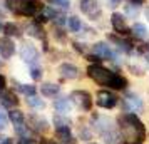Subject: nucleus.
Segmentation results:
<instances>
[{
	"instance_id": "obj_18",
	"label": "nucleus",
	"mask_w": 149,
	"mask_h": 144,
	"mask_svg": "<svg viewBox=\"0 0 149 144\" xmlns=\"http://www.w3.org/2000/svg\"><path fill=\"white\" fill-rule=\"evenodd\" d=\"M25 32H27L30 37H35V39H44L45 37V32L42 25H39V22H34V24H29L25 27Z\"/></svg>"
},
{
	"instance_id": "obj_16",
	"label": "nucleus",
	"mask_w": 149,
	"mask_h": 144,
	"mask_svg": "<svg viewBox=\"0 0 149 144\" xmlns=\"http://www.w3.org/2000/svg\"><path fill=\"white\" fill-rule=\"evenodd\" d=\"M30 122H32V126H34V129L39 131V132H45V131H49V121L47 119H44L42 116L32 114V116H30Z\"/></svg>"
},
{
	"instance_id": "obj_35",
	"label": "nucleus",
	"mask_w": 149,
	"mask_h": 144,
	"mask_svg": "<svg viewBox=\"0 0 149 144\" xmlns=\"http://www.w3.org/2000/svg\"><path fill=\"white\" fill-rule=\"evenodd\" d=\"M0 144H12V139H8V137H0Z\"/></svg>"
},
{
	"instance_id": "obj_29",
	"label": "nucleus",
	"mask_w": 149,
	"mask_h": 144,
	"mask_svg": "<svg viewBox=\"0 0 149 144\" xmlns=\"http://www.w3.org/2000/svg\"><path fill=\"white\" fill-rule=\"evenodd\" d=\"M126 14L132 15V17H137V14H139V5H136V3L126 5Z\"/></svg>"
},
{
	"instance_id": "obj_2",
	"label": "nucleus",
	"mask_w": 149,
	"mask_h": 144,
	"mask_svg": "<svg viewBox=\"0 0 149 144\" xmlns=\"http://www.w3.org/2000/svg\"><path fill=\"white\" fill-rule=\"evenodd\" d=\"M8 8L22 17H34L37 14V3L34 0H5Z\"/></svg>"
},
{
	"instance_id": "obj_15",
	"label": "nucleus",
	"mask_w": 149,
	"mask_h": 144,
	"mask_svg": "<svg viewBox=\"0 0 149 144\" xmlns=\"http://www.w3.org/2000/svg\"><path fill=\"white\" fill-rule=\"evenodd\" d=\"M109 40L114 42L116 47L119 49V50H122V52H126V54H129L132 50V44L127 39H122V37H117V35H109Z\"/></svg>"
},
{
	"instance_id": "obj_14",
	"label": "nucleus",
	"mask_w": 149,
	"mask_h": 144,
	"mask_svg": "<svg viewBox=\"0 0 149 144\" xmlns=\"http://www.w3.org/2000/svg\"><path fill=\"white\" fill-rule=\"evenodd\" d=\"M0 104L8 107V109H12V107H15L19 104V99H17V96H15L12 90H3L0 94Z\"/></svg>"
},
{
	"instance_id": "obj_8",
	"label": "nucleus",
	"mask_w": 149,
	"mask_h": 144,
	"mask_svg": "<svg viewBox=\"0 0 149 144\" xmlns=\"http://www.w3.org/2000/svg\"><path fill=\"white\" fill-rule=\"evenodd\" d=\"M111 24H112V29H114L119 35H127L129 32H131V27L127 25V22H126V19H124V15L117 14V12L112 14V17H111Z\"/></svg>"
},
{
	"instance_id": "obj_4",
	"label": "nucleus",
	"mask_w": 149,
	"mask_h": 144,
	"mask_svg": "<svg viewBox=\"0 0 149 144\" xmlns=\"http://www.w3.org/2000/svg\"><path fill=\"white\" fill-rule=\"evenodd\" d=\"M81 12L84 15H87L91 20H97L102 15V7L99 3V0H81Z\"/></svg>"
},
{
	"instance_id": "obj_13",
	"label": "nucleus",
	"mask_w": 149,
	"mask_h": 144,
	"mask_svg": "<svg viewBox=\"0 0 149 144\" xmlns=\"http://www.w3.org/2000/svg\"><path fill=\"white\" fill-rule=\"evenodd\" d=\"M55 136L61 143H69L74 144V137H72V132H70V127L69 126H55Z\"/></svg>"
},
{
	"instance_id": "obj_24",
	"label": "nucleus",
	"mask_w": 149,
	"mask_h": 144,
	"mask_svg": "<svg viewBox=\"0 0 149 144\" xmlns=\"http://www.w3.org/2000/svg\"><path fill=\"white\" fill-rule=\"evenodd\" d=\"M3 32H5V35H7V37H10V35H12V37H19V35H20V29L17 27L15 24L8 22V24H5V25H3Z\"/></svg>"
},
{
	"instance_id": "obj_30",
	"label": "nucleus",
	"mask_w": 149,
	"mask_h": 144,
	"mask_svg": "<svg viewBox=\"0 0 149 144\" xmlns=\"http://www.w3.org/2000/svg\"><path fill=\"white\" fill-rule=\"evenodd\" d=\"M7 126H8V116L3 111H0V131H5Z\"/></svg>"
},
{
	"instance_id": "obj_26",
	"label": "nucleus",
	"mask_w": 149,
	"mask_h": 144,
	"mask_svg": "<svg viewBox=\"0 0 149 144\" xmlns=\"http://www.w3.org/2000/svg\"><path fill=\"white\" fill-rule=\"evenodd\" d=\"M27 102H29V106L30 107H34V109H45V101H42V99H39V97H35V96H30L27 99Z\"/></svg>"
},
{
	"instance_id": "obj_36",
	"label": "nucleus",
	"mask_w": 149,
	"mask_h": 144,
	"mask_svg": "<svg viewBox=\"0 0 149 144\" xmlns=\"http://www.w3.org/2000/svg\"><path fill=\"white\" fill-rule=\"evenodd\" d=\"M49 2H50V3H54V5H59V3H61V0H49Z\"/></svg>"
},
{
	"instance_id": "obj_37",
	"label": "nucleus",
	"mask_w": 149,
	"mask_h": 144,
	"mask_svg": "<svg viewBox=\"0 0 149 144\" xmlns=\"http://www.w3.org/2000/svg\"><path fill=\"white\" fill-rule=\"evenodd\" d=\"M146 17H148V20H149V7L146 8Z\"/></svg>"
},
{
	"instance_id": "obj_17",
	"label": "nucleus",
	"mask_w": 149,
	"mask_h": 144,
	"mask_svg": "<svg viewBox=\"0 0 149 144\" xmlns=\"http://www.w3.org/2000/svg\"><path fill=\"white\" fill-rule=\"evenodd\" d=\"M54 107L59 114H67V112H70V109H72V102H70V99L61 97V99H55Z\"/></svg>"
},
{
	"instance_id": "obj_1",
	"label": "nucleus",
	"mask_w": 149,
	"mask_h": 144,
	"mask_svg": "<svg viewBox=\"0 0 149 144\" xmlns=\"http://www.w3.org/2000/svg\"><path fill=\"white\" fill-rule=\"evenodd\" d=\"M119 129L121 136L127 139V143H139L146 139V126L136 114H122L119 117Z\"/></svg>"
},
{
	"instance_id": "obj_12",
	"label": "nucleus",
	"mask_w": 149,
	"mask_h": 144,
	"mask_svg": "<svg viewBox=\"0 0 149 144\" xmlns=\"http://www.w3.org/2000/svg\"><path fill=\"white\" fill-rule=\"evenodd\" d=\"M15 52V44L10 37H2L0 39V55L3 59H10Z\"/></svg>"
},
{
	"instance_id": "obj_34",
	"label": "nucleus",
	"mask_w": 149,
	"mask_h": 144,
	"mask_svg": "<svg viewBox=\"0 0 149 144\" xmlns=\"http://www.w3.org/2000/svg\"><path fill=\"white\" fill-rule=\"evenodd\" d=\"M5 84H7L5 77H3L2 74H0V90H3V89H5Z\"/></svg>"
},
{
	"instance_id": "obj_28",
	"label": "nucleus",
	"mask_w": 149,
	"mask_h": 144,
	"mask_svg": "<svg viewBox=\"0 0 149 144\" xmlns=\"http://www.w3.org/2000/svg\"><path fill=\"white\" fill-rule=\"evenodd\" d=\"M69 27L72 32H79L82 29V24L79 20V17H69Z\"/></svg>"
},
{
	"instance_id": "obj_9",
	"label": "nucleus",
	"mask_w": 149,
	"mask_h": 144,
	"mask_svg": "<svg viewBox=\"0 0 149 144\" xmlns=\"http://www.w3.org/2000/svg\"><path fill=\"white\" fill-rule=\"evenodd\" d=\"M92 54H95L101 59H106V61H114V57H116L112 49L109 47L106 42H95L92 45Z\"/></svg>"
},
{
	"instance_id": "obj_7",
	"label": "nucleus",
	"mask_w": 149,
	"mask_h": 144,
	"mask_svg": "<svg viewBox=\"0 0 149 144\" xmlns=\"http://www.w3.org/2000/svg\"><path fill=\"white\" fill-rule=\"evenodd\" d=\"M95 102L102 109H112L117 104V96L109 92V90H99L97 96H95Z\"/></svg>"
},
{
	"instance_id": "obj_33",
	"label": "nucleus",
	"mask_w": 149,
	"mask_h": 144,
	"mask_svg": "<svg viewBox=\"0 0 149 144\" xmlns=\"http://www.w3.org/2000/svg\"><path fill=\"white\" fill-rule=\"evenodd\" d=\"M74 49H75V50H79V52H82V54L86 52V47H84V44H79V42H75V44H74Z\"/></svg>"
},
{
	"instance_id": "obj_27",
	"label": "nucleus",
	"mask_w": 149,
	"mask_h": 144,
	"mask_svg": "<svg viewBox=\"0 0 149 144\" xmlns=\"http://www.w3.org/2000/svg\"><path fill=\"white\" fill-rule=\"evenodd\" d=\"M17 89L20 90L24 96H27V97L35 96V86H30V84H19Z\"/></svg>"
},
{
	"instance_id": "obj_11",
	"label": "nucleus",
	"mask_w": 149,
	"mask_h": 144,
	"mask_svg": "<svg viewBox=\"0 0 149 144\" xmlns=\"http://www.w3.org/2000/svg\"><path fill=\"white\" fill-rule=\"evenodd\" d=\"M94 129L101 134V136H104V134H107L109 131H112L114 129V126H112V121L109 119V117L106 116H102V117H95V121H94Z\"/></svg>"
},
{
	"instance_id": "obj_3",
	"label": "nucleus",
	"mask_w": 149,
	"mask_h": 144,
	"mask_svg": "<svg viewBox=\"0 0 149 144\" xmlns=\"http://www.w3.org/2000/svg\"><path fill=\"white\" fill-rule=\"evenodd\" d=\"M87 76L94 81V82L101 84V86H109L111 82V79L114 76V72L112 70H109V69L102 67L99 64H91L87 67Z\"/></svg>"
},
{
	"instance_id": "obj_21",
	"label": "nucleus",
	"mask_w": 149,
	"mask_h": 144,
	"mask_svg": "<svg viewBox=\"0 0 149 144\" xmlns=\"http://www.w3.org/2000/svg\"><path fill=\"white\" fill-rule=\"evenodd\" d=\"M8 119L12 121L14 126H22V124H25V116H24V112L19 111V109H10Z\"/></svg>"
},
{
	"instance_id": "obj_25",
	"label": "nucleus",
	"mask_w": 149,
	"mask_h": 144,
	"mask_svg": "<svg viewBox=\"0 0 149 144\" xmlns=\"http://www.w3.org/2000/svg\"><path fill=\"white\" fill-rule=\"evenodd\" d=\"M127 104L131 106V109H142V101L139 99V96H136V94H127Z\"/></svg>"
},
{
	"instance_id": "obj_38",
	"label": "nucleus",
	"mask_w": 149,
	"mask_h": 144,
	"mask_svg": "<svg viewBox=\"0 0 149 144\" xmlns=\"http://www.w3.org/2000/svg\"><path fill=\"white\" fill-rule=\"evenodd\" d=\"M89 144H95V143H89Z\"/></svg>"
},
{
	"instance_id": "obj_5",
	"label": "nucleus",
	"mask_w": 149,
	"mask_h": 144,
	"mask_svg": "<svg viewBox=\"0 0 149 144\" xmlns=\"http://www.w3.org/2000/svg\"><path fill=\"white\" fill-rule=\"evenodd\" d=\"M70 101L79 109L84 111V112H89V111L92 109V97H91V94H89L87 90H74L70 94Z\"/></svg>"
},
{
	"instance_id": "obj_10",
	"label": "nucleus",
	"mask_w": 149,
	"mask_h": 144,
	"mask_svg": "<svg viewBox=\"0 0 149 144\" xmlns=\"http://www.w3.org/2000/svg\"><path fill=\"white\" fill-rule=\"evenodd\" d=\"M59 74H61V77L67 79V81H74V79H77V77L81 76V70L74 64L64 62V64H61V67H59Z\"/></svg>"
},
{
	"instance_id": "obj_6",
	"label": "nucleus",
	"mask_w": 149,
	"mask_h": 144,
	"mask_svg": "<svg viewBox=\"0 0 149 144\" xmlns=\"http://www.w3.org/2000/svg\"><path fill=\"white\" fill-rule=\"evenodd\" d=\"M20 59L29 65H34L39 61V50L32 42H25L20 47Z\"/></svg>"
},
{
	"instance_id": "obj_20",
	"label": "nucleus",
	"mask_w": 149,
	"mask_h": 144,
	"mask_svg": "<svg viewBox=\"0 0 149 144\" xmlns=\"http://www.w3.org/2000/svg\"><path fill=\"white\" fill-rule=\"evenodd\" d=\"M126 86H127V81L124 79L122 76H119V74H116L112 76V79H111V82H109L107 87H111V89H117V90H124L126 89Z\"/></svg>"
},
{
	"instance_id": "obj_31",
	"label": "nucleus",
	"mask_w": 149,
	"mask_h": 144,
	"mask_svg": "<svg viewBox=\"0 0 149 144\" xmlns=\"http://www.w3.org/2000/svg\"><path fill=\"white\" fill-rule=\"evenodd\" d=\"M30 76H32V79H35V81H39V79H42V69L39 67H34L32 69V74H30Z\"/></svg>"
},
{
	"instance_id": "obj_19",
	"label": "nucleus",
	"mask_w": 149,
	"mask_h": 144,
	"mask_svg": "<svg viewBox=\"0 0 149 144\" xmlns=\"http://www.w3.org/2000/svg\"><path fill=\"white\" fill-rule=\"evenodd\" d=\"M59 90H61V86H57V84H52V82H44L40 86V92L42 96L45 97H54L59 94Z\"/></svg>"
},
{
	"instance_id": "obj_32",
	"label": "nucleus",
	"mask_w": 149,
	"mask_h": 144,
	"mask_svg": "<svg viewBox=\"0 0 149 144\" xmlns=\"http://www.w3.org/2000/svg\"><path fill=\"white\" fill-rule=\"evenodd\" d=\"M17 144H34V141H32L30 137H20Z\"/></svg>"
},
{
	"instance_id": "obj_23",
	"label": "nucleus",
	"mask_w": 149,
	"mask_h": 144,
	"mask_svg": "<svg viewBox=\"0 0 149 144\" xmlns=\"http://www.w3.org/2000/svg\"><path fill=\"white\" fill-rule=\"evenodd\" d=\"M104 141H106V144H121V134L119 132H116V129L109 131L107 134H104Z\"/></svg>"
},
{
	"instance_id": "obj_22",
	"label": "nucleus",
	"mask_w": 149,
	"mask_h": 144,
	"mask_svg": "<svg viewBox=\"0 0 149 144\" xmlns=\"http://www.w3.org/2000/svg\"><path fill=\"white\" fill-rule=\"evenodd\" d=\"M131 32H132V35L134 37H137V39H146L149 34L148 27L144 25V24H141V22H137V24H134L132 27H131Z\"/></svg>"
}]
</instances>
